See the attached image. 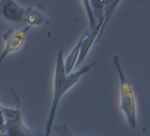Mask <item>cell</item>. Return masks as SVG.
<instances>
[{"instance_id": "cell-1", "label": "cell", "mask_w": 150, "mask_h": 136, "mask_svg": "<svg viewBox=\"0 0 150 136\" xmlns=\"http://www.w3.org/2000/svg\"><path fill=\"white\" fill-rule=\"evenodd\" d=\"M96 62H93L89 64L84 65L81 70L71 73L70 74H65L64 70V50L60 48L57 52V62H56V70H55V76H54V89H53V98L52 103L50 110V114L46 122L45 126V133L43 136H50L51 130L53 127L56 113L57 110V107L59 104V101L63 95L70 89L74 84H76L80 78L84 75L85 74L88 73L91 68L96 65Z\"/></svg>"}, {"instance_id": "cell-2", "label": "cell", "mask_w": 150, "mask_h": 136, "mask_svg": "<svg viewBox=\"0 0 150 136\" xmlns=\"http://www.w3.org/2000/svg\"><path fill=\"white\" fill-rule=\"evenodd\" d=\"M113 64L119 79L120 88V109L126 118L127 123L132 129H136L137 122V102L132 81L126 77L120 64L119 56L113 57Z\"/></svg>"}, {"instance_id": "cell-3", "label": "cell", "mask_w": 150, "mask_h": 136, "mask_svg": "<svg viewBox=\"0 0 150 136\" xmlns=\"http://www.w3.org/2000/svg\"><path fill=\"white\" fill-rule=\"evenodd\" d=\"M0 16L17 22H25L28 26H39L46 22L44 15L35 7H23L10 0L0 1Z\"/></svg>"}, {"instance_id": "cell-4", "label": "cell", "mask_w": 150, "mask_h": 136, "mask_svg": "<svg viewBox=\"0 0 150 136\" xmlns=\"http://www.w3.org/2000/svg\"><path fill=\"white\" fill-rule=\"evenodd\" d=\"M11 93L14 98L16 108L9 109L2 107L5 118V130L0 136H43L31 130L24 124L21 110V96L13 89H11Z\"/></svg>"}, {"instance_id": "cell-5", "label": "cell", "mask_w": 150, "mask_h": 136, "mask_svg": "<svg viewBox=\"0 0 150 136\" xmlns=\"http://www.w3.org/2000/svg\"><path fill=\"white\" fill-rule=\"evenodd\" d=\"M32 27L26 26L25 28L21 29H13V28H8L2 35L3 40L5 41V49L3 52L0 55V64L3 62V60L11 53L15 52L19 50L22 45L24 44L27 35L28 31L30 30Z\"/></svg>"}, {"instance_id": "cell-6", "label": "cell", "mask_w": 150, "mask_h": 136, "mask_svg": "<svg viewBox=\"0 0 150 136\" xmlns=\"http://www.w3.org/2000/svg\"><path fill=\"white\" fill-rule=\"evenodd\" d=\"M88 33V31H86L81 36V38L79 39L78 42L76 43V45L73 47V49L70 52L69 56L67 57V58H66V60L64 62V70H65V74H71V71L73 70L74 66L76 65L77 61H78V58H79V56H80V52H81V45H82V42L85 39V37L87 36Z\"/></svg>"}, {"instance_id": "cell-7", "label": "cell", "mask_w": 150, "mask_h": 136, "mask_svg": "<svg viewBox=\"0 0 150 136\" xmlns=\"http://www.w3.org/2000/svg\"><path fill=\"white\" fill-rule=\"evenodd\" d=\"M109 4V1H92L90 2V5L93 6L92 10H93V13H94V16L95 18L96 17L98 21H101L103 19V17L104 16L105 14V12L106 10L105 9V6ZM97 21V22H98Z\"/></svg>"}, {"instance_id": "cell-8", "label": "cell", "mask_w": 150, "mask_h": 136, "mask_svg": "<svg viewBox=\"0 0 150 136\" xmlns=\"http://www.w3.org/2000/svg\"><path fill=\"white\" fill-rule=\"evenodd\" d=\"M50 136H75L68 128L67 123H63L58 125H55L52 127ZM94 136V135H90Z\"/></svg>"}, {"instance_id": "cell-9", "label": "cell", "mask_w": 150, "mask_h": 136, "mask_svg": "<svg viewBox=\"0 0 150 136\" xmlns=\"http://www.w3.org/2000/svg\"><path fill=\"white\" fill-rule=\"evenodd\" d=\"M82 5H84V7L86 9V12L88 13V19H89V22H90V29L92 30L97 24V22L96 21V18L94 16V13H93V10L90 6V3L88 1H82L81 2Z\"/></svg>"}, {"instance_id": "cell-10", "label": "cell", "mask_w": 150, "mask_h": 136, "mask_svg": "<svg viewBox=\"0 0 150 136\" xmlns=\"http://www.w3.org/2000/svg\"><path fill=\"white\" fill-rule=\"evenodd\" d=\"M2 107L3 106L1 105V99H0V132H1V133L5 130V118L2 111Z\"/></svg>"}]
</instances>
